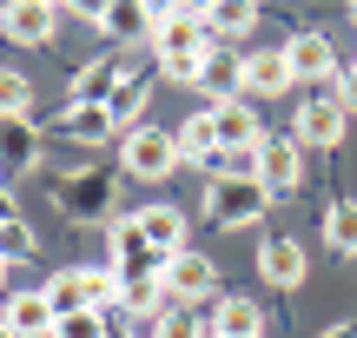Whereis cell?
Listing matches in <instances>:
<instances>
[{"label": "cell", "instance_id": "2", "mask_svg": "<svg viewBox=\"0 0 357 338\" xmlns=\"http://www.w3.org/2000/svg\"><path fill=\"white\" fill-rule=\"evenodd\" d=\"M265 206H278V199H271L265 186L252 179V172L205 179V219H212V226H225V233H238V226H258V219H265Z\"/></svg>", "mask_w": 357, "mask_h": 338}, {"label": "cell", "instance_id": "7", "mask_svg": "<svg viewBox=\"0 0 357 338\" xmlns=\"http://www.w3.org/2000/svg\"><path fill=\"white\" fill-rule=\"evenodd\" d=\"M344 126H351V113H344V100H337V87L331 93H305L298 113H291V140L298 146H337Z\"/></svg>", "mask_w": 357, "mask_h": 338}, {"label": "cell", "instance_id": "10", "mask_svg": "<svg viewBox=\"0 0 357 338\" xmlns=\"http://www.w3.org/2000/svg\"><path fill=\"white\" fill-rule=\"evenodd\" d=\"M305 272H311L305 239H265V246H258V279H265V286L298 292V286H305Z\"/></svg>", "mask_w": 357, "mask_h": 338}, {"label": "cell", "instance_id": "8", "mask_svg": "<svg viewBox=\"0 0 357 338\" xmlns=\"http://www.w3.org/2000/svg\"><path fill=\"white\" fill-rule=\"evenodd\" d=\"M159 286H166V299L172 305H192V312H199V299H212L218 292V265L205 259V252H172L166 259V272H159Z\"/></svg>", "mask_w": 357, "mask_h": 338}, {"label": "cell", "instance_id": "20", "mask_svg": "<svg viewBox=\"0 0 357 338\" xmlns=\"http://www.w3.org/2000/svg\"><path fill=\"white\" fill-rule=\"evenodd\" d=\"M53 126H60V140H119V133H113V113H106V106H79V100L66 106Z\"/></svg>", "mask_w": 357, "mask_h": 338}, {"label": "cell", "instance_id": "19", "mask_svg": "<svg viewBox=\"0 0 357 338\" xmlns=\"http://www.w3.org/2000/svg\"><path fill=\"white\" fill-rule=\"evenodd\" d=\"M139 226H146V239H153V252H185V212L178 206H146L139 212Z\"/></svg>", "mask_w": 357, "mask_h": 338}, {"label": "cell", "instance_id": "33", "mask_svg": "<svg viewBox=\"0 0 357 338\" xmlns=\"http://www.w3.org/2000/svg\"><path fill=\"white\" fill-rule=\"evenodd\" d=\"M212 7H218V0H185V13H199V20H205Z\"/></svg>", "mask_w": 357, "mask_h": 338}, {"label": "cell", "instance_id": "17", "mask_svg": "<svg viewBox=\"0 0 357 338\" xmlns=\"http://www.w3.org/2000/svg\"><path fill=\"white\" fill-rule=\"evenodd\" d=\"M291 60H284V47H265V53H245V93H291Z\"/></svg>", "mask_w": 357, "mask_h": 338}, {"label": "cell", "instance_id": "6", "mask_svg": "<svg viewBox=\"0 0 357 338\" xmlns=\"http://www.w3.org/2000/svg\"><path fill=\"white\" fill-rule=\"evenodd\" d=\"M119 166L132 179H166L178 166V140L159 133V126H132V133H119Z\"/></svg>", "mask_w": 357, "mask_h": 338}, {"label": "cell", "instance_id": "38", "mask_svg": "<svg viewBox=\"0 0 357 338\" xmlns=\"http://www.w3.org/2000/svg\"><path fill=\"white\" fill-rule=\"evenodd\" d=\"M47 7H60V0H47Z\"/></svg>", "mask_w": 357, "mask_h": 338}, {"label": "cell", "instance_id": "24", "mask_svg": "<svg viewBox=\"0 0 357 338\" xmlns=\"http://www.w3.org/2000/svg\"><path fill=\"white\" fill-rule=\"evenodd\" d=\"M205 27H212V34H252L258 27V0H218V7L205 13Z\"/></svg>", "mask_w": 357, "mask_h": 338}, {"label": "cell", "instance_id": "12", "mask_svg": "<svg viewBox=\"0 0 357 338\" xmlns=\"http://www.w3.org/2000/svg\"><path fill=\"white\" fill-rule=\"evenodd\" d=\"M53 13L47 0H7L0 7V40H13V47H47L53 40Z\"/></svg>", "mask_w": 357, "mask_h": 338}, {"label": "cell", "instance_id": "21", "mask_svg": "<svg viewBox=\"0 0 357 338\" xmlns=\"http://www.w3.org/2000/svg\"><path fill=\"white\" fill-rule=\"evenodd\" d=\"M146 100H153V80H146V73H132L126 87H119L113 100H106V113H113V133H132V126H139Z\"/></svg>", "mask_w": 357, "mask_h": 338}, {"label": "cell", "instance_id": "30", "mask_svg": "<svg viewBox=\"0 0 357 338\" xmlns=\"http://www.w3.org/2000/svg\"><path fill=\"white\" fill-rule=\"evenodd\" d=\"M337 100H344V113L357 119V66H351V73H337Z\"/></svg>", "mask_w": 357, "mask_h": 338}, {"label": "cell", "instance_id": "27", "mask_svg": "<svg viewBox=\"0 0 357 338\" xmlns=\"http://www.w3.org/2000/svg\"><path fill=\"white\" fill-rule=\"evenodd\" d=\"M159 338H212V325H205V312H192V305H172Z\"/></svg>", "mask_w": 357, "mask_h": 338}, {"label": "cell", "instance_id": "36", "mask_svg": "<svg viewBox=\"0 0 357 338\" xmlns=\"http://www.w3.org/2000/svg\"><path fill=\"white\" fill-rule=\"evenodd\" d=\"M0 338H13V332H7V325H0Z\"/></svg>", "mask_w": 357, "mask_h": 338}, {"label": "cell", "instance_id": "35", "mask_svg": "<svg viewBox=\"0 0 357 338\" xmlns=\"http://www.w3.org/2000/svg\"><path fill=\"white\" fill-rule=\"evenodd\" d=\"M0 292H7V259H0Z\"/></svg>", "mask_w": 357, "mask_h": 338}, {"label": "cell", "instance_id": "23", "mask_svg": "<svg viewBox=\"0 0 357 338\" xmlns=\"http://www.w3.org/2000/svg\"><path fill=\"white\" fill-rule=\"evenodd\" d=\"M33 113V80L20 66H0V119H26Z\"/></svg>", "mask_w": 357, "mask_h": 338}, {"label": "cell", "instance_id": "32", "mask_svg": "<svg viewBox=\"0 0 357 338\" xmlns=\"http://www.w3.org/2000/svg\"><path fill=\"white\" fill-rule=\"evenodd\" d=\"M13 212H20V206H13V193L0 186V219H13Z\"/></svg>", "mask_w": 357, "mask_h": 338}, {"label": "cell", "instance_id": "18", "mask_svg": "<svg viewBox=\"0 0 357 338\" xmlns=\"http://www.w3.org/2000/svg\"><path fill=\"white\" fill-rule=\"evenodd\" d=\"M100 27H106V34L119 40V47H139V40L153 47V27H159V20L146 13V0H113V13H106Z\"/></svg>", "mask_w": 357, "mask_h": 338}, {"label": "cell", "instance_id": "22", "mask_svg": "<svg viewBox=\"0 0 357 338\" xmlns=\"http://www.w3.org/2000/svg\"><path fill=\"white\" fill-rule=\"evenodd\" d=\"M324 246L357 259V199H337V206L324 212Z\"/></svg>", "mask_w": 357, "mask_h": 338}, {"label": "cell", "instance_id": "31", "mask_svg": "<svg viewBox=\"0 0 357 338\" xmlns=\"http://www.w3.org/2000/svg\"><path fill=\"white\" fill-rule=\"evenodd\" d=\"M146 13L153 20H172V13H185V0H146Z\"/></svg>", "mask_w": 357, "mask_h": 338}, {"label": "cell", "instance_id": "9", "mask_svg": "<svg viewBox=\"0 0 357 338\" xmlns=\"http://www.w3.org/2000/svg\"><path fill=\"white\" fill-rule=\"evenodd\" d=\"M205 113H212V133H218V146H225L231 159H252V153H258L265 126H258L252 100H218V106H205Z\"/></svg>", "mask_w": 357, "mask_h": 338}, {"label": "cell", "instance_id": "15", "mask_svg": "<svg viewBox=\"0 0 357 338\" xmlns=\"http://www.w3.org/2000/svg\"><path fill=\"white\" fill-rule=\"evenodd\" d=\"M199 93L205 100H245V53H231V47H212L205 53V66H199Z\"/></svg>", "mask_w": 357, "mask_h": 338}, {"label": "cell", "instance_id": "4", "mask_svg": "<svg viewBox=\"0 0 357 338\" xmlns=\"http://www.w3.org/2000/svg\"><path fill=\"white\" fill-rule=\"evenodd\" d=\"M252 179L265 186L271 199H291L298 186H305V146L291 140V133H265L252 153Z\"/></svg>", "mask_w": 357, "mask_h": 338}, {"label": "cell", "instance_id": "1", "mask_svg": "<svg viewBox=\"0 0 357 338\" xmlns=\"http://www.w3.org/2000/svg\"><path fill=\"white\" fill-rule=\"evenodd\" d=\"M153 53H159V73L178 80V87H199V66L212 53V27L199 13H172V20L153 27Z\"/></svg>", "mask_w": 357, "mask_h": 338}, {"label": "cell", "instance_id": "3", "mask_svg": "<svg viewBox=\"0 0 357 338\" xmlns=\"http://www.w3.org/2000/svg\"><path fill=\"white\" fill-rule=\"evenodd\" d=\"M53 199H60V212H66V219H79V226H113V219H119V212H113V206H119V179H113L106 166L66 172Z\"/></svg>", "mask_w": 357, "mask_h": 338}, {"label": "cell", "instance_id": "37", "mask_svg": "<svg viewBox=\"0 0 357 338\" xmlns=\"http://www.w3.org/2000/svg\"><path fill=\"white\" fill-rule=\"evenodd\" d=\"M351 20H357V0H351Z\"/></svg>", "mask_w": 357, "mask_h": 338}, {"label": "cell", "instance_id": "29", "mask_svg": "<svg viewBox=\"0 0 357 338\" xmlns=\"http://www.w3.org/2000/svg\"><path fill=\"white\" fill-rule=\"evenodd\" d=\"M60 7H66V13H79V20H93V27H100L106 13H113V0H60Z\"/></svg>", "mask_w": 357, "mask_h": 338}, {"label": "cell", "instance_id": "34", "mask_svg": "<svg viewBox=\"0 0 357 338\" xmlns=\"http://www.w3.org/2000/svg\"><path fill=\"white\" fill-rule=\"evenodd\" d=\"M324 338H357V325H331V332H324Z\"/></svg>", "mask_w": 357, "mask_h": 338}, {"label": "cell", "instance_id": "13", "mask_svg": "<svg viewBox=\"0 0 357 338\" xmlns=\"http://www.w3.org/2000/svg\"><path fill=\"white\" fill-rule=\"evenodd\" d=\"M0 325H7L13 338H53V305L47 292H0Z\"/></svg>", "mask_w": 357, "mask_h": 338}, {"label": "cell", "instance_id": "14", "mask_svg": "<svg viewBox=\"0 0 357 338\" xmlns=\"http://www.w3.org/2000/svg\"><path fill=\"white\" fill-rule=\"evenodd\" d=\"M33 166H40V133H33V119H0V186L26 179Z\"/></svg>", "mask_w": 357, "mask_h": 338}, {"label": "cell", "instance_id": "26", "mask_svg": "<svg viewBox=\"0 0 357 338\" xmlns=\"http://www.w3.org/2000/svg\"><path fill=\"white\" fill-rule=\"evenodd\" d=\"M53 338H119V332L106 325V312H73V318L53 325Z\"/></svg>", "mask_w": 357, "mask_h": 338}, {"label": "cell", "instance_id": "5", "mask_svg": "<svg viewBox=\"0 0 357 338\" xmlns=\"http://www.w3.org/2000/svg\"><path fill=\"white\" fill-rule=\"evenodd\" d=\"M284 60H291L298 87H311V93H331L337 87V47H331V34H318V27H305V34L284 40Z\"/></svg>", "mask_w": 357, "mask_h": 338}, {"label": "cell", "instance_id": "16", "mask_svg": "<svg viewBox=\"0 0 357 338\" xmlns=\"http://www.w3.org/2000/svg\"><path fill=\"white\" fill-rule=\"evenodd\" d=\"M205 325L212 338H265V305L258 299H212V312H205Z\"/></svg>", "mask_w": 357, "mask_h": 338}, {"label": "cell", "instance_id": "11", "mask_svg": "<svg viewBox=\"0 0 357 338\" xmlns=\"http://www.w3.org/2000/svg\"><path fill=\"white\" fill-rule=\"evenodd\" d=\"M126 80H132V66H126V53L113 47V53H100V60H86V66L73 73V100H79V106H106Z\"/></svg>", "mask_w": 357, "mask_h": 338}, {"label": "cell", "instance_id": "25", "mask_svg": "<svg viewBox=\"0 0 357 338\" xmlns=\"http://www.w3.org/2000/svg\"><path fill=\"white\" fill-rule=\"evenodd\" d=\"M33 246H40V239H33V226H26L20 219V212H13V219H0V259H33Z\"/></svg>", "mask_w": 357, "mask_h": 338}, {"label": "cell", "instance_id": "28", "mask_svg": "<svg viewBox=\"0 0 357 338\" xmlns=\"http://www.w3.org/2000/svg\"><path fill=\"white\" fill-rule=\"evenodd\" d=\"M166 312L172 305H159V312H119V338H159L166 332Z\"/></svg>", "mask_w": 357, "mask_h": 338}]
</instances>
